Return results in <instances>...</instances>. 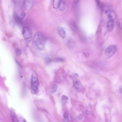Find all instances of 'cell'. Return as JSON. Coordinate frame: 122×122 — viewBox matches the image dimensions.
I'll use <instances>...</instances> for the list:
<instances>
[{
  "instance_id": "obj_23",
  "label": "cell",
  "mask_w": 122,
  "mask_h": 122,
  "mask_svg": "<svg viewBox=\"0 0 122 122\" xmlns=\"http://www.w3.org/2000/svg\"><path fill=\"white\" fill-rule=\"evenodd\" d=\"M83 117V116L81 114L79 115L77 117V118L79 120H81Z\"/></svg>"
},
{
  "instance_id": "obj_19",
  "label": "cell",
  "mask_w": 122,
  "mask_h": 122,
  "mask_svg": "<svg viewBox=\"0 0 122 122\" xmlns=\"http://www.w3.org/2000/svg\"><path fill=\"white\" fill-rule=\"evenodd\" d=\"M26 12L24 11H23L20 14V16H19L20 19L22 20L25 17L26 15Z\"/></svg>"
},
{
  "instance_id": "obj_24",
  "label": "cell",
  "mask_w": 122,
  "mask_h": 122,
  "mask_svg": "<svg viewBox=\"0 0 122 122\" xmlns=\"http://www.w3.org/2000/svg\"><path fill=\"white\" fill-rule=\"evenodd\" d=\"M86 113L87 115H89L90 114V113L89 111L87 110L86 109Z\"/></svg>"
},
{
  "instance_id": "obj_8",
  "label": "cell",
  "mask_w": 122,
  "mask_h": 122,
  "mask_svg": "<svg viewBox=\"0 0 122 122\" xmlns=\"http://www.w3.org/2000/svg\"><path fill=\"white\" fill-rule=\"evenodd\" d=\"M58 32L60 36L62 38L64 39L65 36L66 32L64 29L61 27L58 28Z\"/></svg>"
},
{
  "instance_id": "obj_14",
  "label": "cell",
  "mask_w": 122,
  "mask_h": 122,
  "mask_svg": "<svg viewBox=\"0 0 122 122\" xmlns=\"http://www.w3.org/2000/svg\"><path fill=\"white\" fill-rule=\"evenodd\" d=\"M73 83L74 86L76 89H79L80 87V84L77 81H73Z\"/></svg>"
},
{
  "instance_id": "obj_17",
  "label": "cell",
  "mask_w": 122,
  "mask_h": 122,
  "mask_svg": "<svg viewBox=\"0 0 122 122\" xmlns=\"http://www.w3.org/2000/svg\"><path fill=\"white\" fill-rule=\"evenodd\" d=\"M52 60L55 62H62L64 61V59L62 58L58 57L54 58Z\"/></svg>"
},
{
  "instance_id": "obj_1",
  "label": "cell",
  "mask_w": 122,
  "mask_h": 122,
  "mask_svg": "<svg viewBox=\"0 0 122 122\" xmlns=\"http://www.w3.org/2000/svg\"><path fill=\"white\" fill-rule=\"evenodd\" d=\"M45 41L44 36L41 32H37L34 36L33 42L39 50H42L44 49Z\"/></svg>"
},
{
  "instance_id": "obj_12",
  "label": "cell",
  "mask_w": 122,
  "mask_h": 122,
  "mask_svg": "<svg viewBox=\"0 0 122 122\" xmlns=\"http://www.w3.org/2000/svg\"><path fill=\"white\" fill-rule=\"evenodd\" d=\"M75 42L72 39L69 40L67 42L68 47L71 49L73 48L75 46Z\"/></svg>"
},
{
  "instance_id": "obj_22",
  "label": "cell",
  "mask_w": 122,
  "mask_h": 122,
  "mask_svg": "<svg viewBox=\"0 0 122 122\" xmlns=\"http://www.w3.org/2000/svg\"><path fill=\"white\" fill-rule=\"evenodd\" d=\"M97 5L98 7H99L100 6V0H95Z\"/></svg>"
},
{
  "instance_id": "obj_5",
  "label": "cell",
  "mask_w": 122,
  "mask_h": 122,
  "mask_svg": "<svg viewBox=\"0 0 122 122\" xmlns=\"http://www.w3.org/2000/svg\"><path fill=\"white\" fill-rule=\"evenodd\" d=\"M34 0H24L23 5L25 9L29 11L32 8Z\"/></svg>"
},
{
  "instance_id": "obj_3",
  "label": "cell",
  "mask_w": 122,
  "mask_h": 122,
  "mask_svg": "<svg viewBox=\"0 0 122 122\" xmlns=\"http://www.w3.org/2000/svg\"><path fill=\"white\" fill-rule=\"evenodd\" d=\"M22 33L25 41L28 43H30L33 37V32L31 28L28 26L24 27L23 29Z\"/></svg>"
},
{
  "instance_id": "obj_18",
  "label": "cell",
  "mask_w": 122,
  "mask_h": 122,
  "mask_svg": "<svg viewBox=\"0 0 122 122\" xmlns=\"http://www.w3.org/2000/svg\"><path fill=\"white\" fill-rule=\"evenodd\" d=\"M68 99V97L65 95L62 96V102L63 103L66 102Z\"/></svg>"
},
{
  "instance_id": "obj_25",
  "label": "cell",
  "mask_w": 122,
  "mask_h": 122,
  "mask_svg": "<svg viewBox=\"0 0 122 122\" xmlns=\"http://www.w3.org/2000/svg\"><path fill=\"white\" fill-rule=\"evenodd\" d=\"M79 0H74V4H76L78 3Z\"/></svg>"
},
{
  "instance_id": "obj_15",
  "label": "cell",
  "mask_w": 122,
  "mask_h": 122,
  "mask_svg": "<svg viewBox=\"0 0 122 122\" xmlns=\"http://www.w3.org/2000/svg\"><path fill=\"white\" fill-rule=\"evenodd\" d=\"M58 89L57 86L55 84H54L52 86L51 89V92L54 93Z\"/></svg>"
},
{
  "instance_id": "obj_11",
  "label": "cell",
  "mask_w": 122,
  "mask_h": 122,
  "mask_svg": "<svg viewBox=\"0 0 122 122\" xmlns=\"http://www.w3.org/2000/svg\"><path fill=\"white\" fill-rule=\"evenodd\" d=\"M10 112L11 118L12 121L13 122H16L17 121V120L16 115L13 110L12 109H11Z\"/></svg>"
},
{
  "instance_id": "obj_9",
  "label": "cell",
  "mask_w": 122,
  "mask_h": 122,
  "mask_svg": "<svg viewBox=\"0 0 122 122\" xmlns=\"http://www.w3.org/2000/svg\"><path fill=\"white\" fill-rule=\"evenodd\" d=\"M13 17L15 21L17 24L20 25L22 24V20L15 12L14 13Z\"/></svg>"
},
{
  "instance_id": "obj_10",
  "label": "cell",
  "mask_w": 122,
  "mask_h": 122,
  "mask_svg": "<svg viewBox=\"0 0 122 122\" xmlns=\"http://www.w3.org/2000/svg\"><path fill=\"white\" fill-rule=\"evenodd\" d=\"M66 4L65 2L63 0H61L58 8L59 10L61 11L64 10L65 9Z\"/></svg>"
},
{
  "instance_id": "obj_7",
  "label": "cell",
  "mask_w": 122,
  "mask_h": 122,
  "mask_svg": "<svg viewBox=\"0 0 122 122\" xmlns=\"http://www.w3.org/2000/svg\"><path fill=\"white\" fill-rule=\"evenodd\" d=\"M114 26L113 20H109L107 25V28L108 32L112 31L113 30Z\"/></svg>"
},
{
  "instance_id": "obj_20",
  "label": "cell",
  "mask_w": 122,
  "mask_h": 122,
  "mask_svg": "<svg viewBox=\"0 0 122 122\" xmlns=\"http://www.w3.org/2000/svg\"><path fill=\"white\" fill-rule=\"evenodd\" d=\"M16 53L17 55H20L21 54V51L20 49H17L16 50Z\"/></svg>"
},
{
  "instance_id": "obj_13",
  "label": "cell",
  "mask_w": 122,
  "mask_h": 122,
  "mask_svg": "<svg viewBox=\"0 0 122 122\" xmlns=\"http://www.w3.org/2000/svg\"><path fill=\"white\" fill-rule=\"evenodd\" d=\"M61 0H53V6L55 9H57L58 7Z\"/></svg>"
},
{
  "instance_id": "obj_16",
  "label": "cell",
  "mask_w": 122,
  "mask_h": 122,
  "mask_svg": "<svg viewBox=\"0 0 122 122\" xmlns=\"http://www.w3.org/2000/svg\"><path fill=\"white\" fill-rule=\"evenodd\" d=\"M52 61L51 59L48 56H46L45 58V61L47 64H50Z\"/></svg>"
},
{
  "instance_id": "obj_26",
  "label": "cell",
  "mask_w": 122,
  "mask_h": 122,
  "mask_svg": "<svg viewBox=\"0 0 122 122\" xmlns=\"http://www.w3.org/2000/svg\"><path fill=\"white\" fill-rule=\"evenodd\" d=\"M119 90L122 93V87L121 86V87H120L119 88Z\"/></svg>"
},
{
  "instance_id": "obj_2",
  "label": "cell",
  "mask_w": 122,
  "mask_h": 122,
  "mask_svg": "<svg viewBox=\"0 0 122 122\" xmlns=\"http://www.w3.org/2000/svg\"><path fill=\"white\" fill-rule=\"evenodd\" d=\"M39 82L36 73L33 71L31 76V92L33 94L36 93L38 91Z\"/></svg>"
},
{
  "instance_id": "obj_21",
  "label": "cell",
  "mask_w": 122,
  "mask_h": 122,
  "mask_svg": "<svg viewBox=\"0 0 122 122\" xmlns=\"http://www.w3.org/2000/svg\"><path fill=\"white\" fill-rule=\"evenodd\" d=\"M63 116L64 118L67 120H68L69 119V116L68 113L66 112H65L63 115Z\"/></svg>"
},
{
  "instance_id": "obj_4",
  "label": "cell",
  "mask_w": 122,
  "mask_h": 122,
  "mask_svg": "<svg viewBox=\"0 0 122 122\" xmlns=\"http://www.w3.org/2000/svg\"><path fill=\"white\" fill-rule=\"evenodd\" d=\"M117 50V47L115 45H111L108 47L106 49L105 54L107 58L113 56L116 53Z\"/></svg>"
},
{
  "instance_id": "obj_6",
  "label": "cell",
  "mask_w": 122,
  "mask_h": 122,
  "mask_svg": "<svg viewBox=\"0 0 122 122\" xmlns=\"http://www.w3.org/2000/svg\"><path fill=\"white\" fill-rule=\"evenodd\" d=\"M106 14L109 20H113L116 16L115 12L112 10H108L106 12Z\"/></svg>"
}]
</instances>
